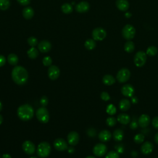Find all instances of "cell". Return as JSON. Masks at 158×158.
<instances>
[{
	"label": "cell",
	"mask_w": 158,
	"mask_h": 158,
	"mask_svg": "<svg viewBox=\"0 0 158 158\" xmlns=\"http://www.w3.org/2000/svg\"><path fill=\"white\" fill-rule=\"evenodd\" d=\"M106 112L110 115H113L116 113L117 109H116V107H115V106L114 104H110L107 106Z\"/></svg>",
	"instance_id": "33"
},
{
	"label": "cell",
	"mask_w": 158,
	"mask_h": 158,
	"mask_svg": "<svg viewBox=\"0 0 158 158\" xmlns=\"http://www.w3.org/2000/svg\"><path fill=\"white\" fill-rule=\"evenodd\" d=\"M22 149L23 151L29 155L33 154L36 150V148L35 144L30 141L27 140L24 141L22 144Z\"/></svg>",
	"instance_id": "10"
},
{
	"label": "cell",
	"mask_w": 158,
	"mask_h": 158,
	"mask_svg": "<svg viewBox=\"0 0 158 158\" xmlns=\"http://www.w3.org/2000/svg\"><path fill=\"white\" fill-rule=\"evenodd\" d=\"M117 119L114 117H109L106 119V124L109 127H114L117 123Z\"/></svg>",
	"instance_id": "35"
},
{
	"label": "cell",
	"mask_w": 158,
	"mask_h": 158,
	"mask_svg": "<svg viewBox=\"0 0 158 158\" xmlns=\"http://www.w3.org/2000/svg\"><path fill=\"white\" fill-rule=\"evenodd\" d=\"M2 121H3V118H2V115L0 114V125L2 123Z\"/></svg>",
	"instance_id": "49"
},
{
	"label": "cell",
	"mask_w": 158,
	"mask_h": 158,
	"mask_svg": "<svg viewBox=\"0 0 158 158\" xmlns=\"http://www.w3.org/2000/svg\"><path fill=\"white\" fill-rule=\"evenodd\" d=\"M0 158H1V157H0Z\"/></svg>",
	"instance_id": "53"
},
{
	"label": "cell",
	"mask_w": 158,
	"mask_h": 158,
	"mask_svg": "<svg viewBox=\"0 0 158 158\" xmlns=\"http://www.w3.org/2000/svg\"><path fill=\"white\" fill-rule=\"evenodd\" d=\"M2 104L1 102L0 101V112H1V110H2Z\"/></svg>",
	"instance_id": "50"
},
{
	"label": "cell",
	"mask_w": 158,
	"mask_h": 158,
	"mask_svg": "<svg viewBox=\"0 0 158 158\" xmlns=\"http://www.w3.org/2000/svg\"><path fill=\"white\" fill-rule=\"evenodd\" d=\"M12 78L13 81L19 85L25 84L28 80V72L22 66H15L12 70Z\"/></svg>",
	"instance_id": "1"
},
{
	"label": "cell",
	"mask_w": 158,
	"mask_h": 158,
	"mask_svg": "<svg viewBox=\"0 0 158 158\" xmlns=\"http://www.w3.org/2000/svg\"><path fill=\"white\" fill-rule=\"evenodd\" d=\"M38 48L40 52L45 53L51 50V44L47 40H43L38 44Z\"/></svg>",
	"instance_id": "15"
},
{
	"label": "cell",
	"mask_w": 158,
	"mask_h": 158,
	"mask_svg": "<svg viewBox=\"0 0 158 158\" xmlns=\"http://www.w3.org/2000/svg\"><path fill=\"white\" fill-rule=\"evenodd\" d=\"M74 151H75V149H74V148H73L72 146H70V147L69 148V149H68V151H69V152H70V153L73 152Z\"/></svg>",
	"instance_id": "47"
},
{
	"label": "cell",
	"mask_w": 158,
	"mask_h": 158,
	"mask_svg": "<svg viewBox=\"0 0 158 158\" xmlns=\"http://www.w3.org/2000/svg\"><path fill=\"white\" fill-rule=\"evenodd\" d=\"M37 119L43 123H47L49 120V114L48 110L44 107H40L36 112Z\"/></svg>",
	"instance_id": "4"
},
{
	"label": "cell",
	"mask_w": 158,
	"mask_h": 158,
	"mask_svg": "<svg viewBox=\"0 0 158 158\" xmlns=\"http://www.w3.org/2000/svg\"><path fill=\"white\" fill-rule=\"evenodd\" d=\"M118 107L122 111H127L130 108L131 103L127 99H122L118 103Z\"/></svg>",
	"instance_id": "22"
},
{
	"label": "cell",
	"mask_w": 158,
	"mask_h": 158,
	"mask_svg": "<svg viewBox=\"0 0 158 158\" xmlns=\"http://www.w3.org/2000/svg\"><path fill=\"white\" fill-rule=\"evenodd\" d=\"M134 141L137 144L142 143L144 140V136L141 133L136 134L133 138Z\"/></svg>",
	"instance_id": "34"
},
{
	"label": "cell",
	"mask_w": 158,
	"mask_h": 158,
	"mask_svg": "<svg viewBox=\"0 0 158 158\" xmlns=\"http://www.w3.org/2000/svg\"><path fill=\"white\" fill-rule=\"evenodd\" d=\"M43 64L44 66H51L52 64V59L49 56H46L43 59Z\"/></svg>",
	"instance_id": "38"
},
{
	"label": "cell",
	"mask_w": 158,
	"mask_h": 158,
	"mask_svg": "<svg viewBox=\"0 0 158 158\" xmlns=\"http://www.w3.org/2000/svg\"><path fill=\"white\" fill-rule=\"evenodd\" d=\"M115 4L117 9L121 11H126L129 7V2L127 0H117Z\"/></svg>",
	"instance_id": "20"
},
{
	"label": "cell",
	"mask_w": 158,
	"mask_h": 158,
	"mask_svg": "<svg viewBox=\"0 0 158 158\" xmlns=\"http://www.w3.org/2000/svg\"><path fill=\"white\" fill-rule=\"evenodd\" d=\"M101 98L104 101H107L110 99V95L108 93H107L106 91H103L101 94Z\"/></svg>",
	"instance_id": "39"
},
{
	"label": "cell",
	"mask_w": 158,
	"mask_h": 158,
	"mask_svg": "<svg viewBox=\"0 0 158 158\" xmlns=\"http://www.w3.org/2000/svg\"><path fill=\"white\" fill-rule=\"evenodd\" d=\"M2 158H11V156L9 154H4L2 155Z\"/></svg>",
	"instance_id": "48"
},
{
	"label": "cell",
	"mask_w": 158,
	"mask_h": 158,
	"mask_svg": "<svg viewBox=\"0 0 158 158\" xmlns=\"http://www.w3.org/2000/svg\"><path fill=\"white\" fill-rule=\"evenodd\" d=\"M152 124L154 128L158 130V116H156L152 118Z\"/></svg>",
	"instance_id": "41"
},
{
	"label": "cell",
	"mask_w": 158,
	"mask_h": 158,
	"mask_svg": "<svg viewBox=\"0 0 158 158\" xmlns=\"http://www.w3.org/2000/svg\"><path fill=\"white\" fill-rule=\"evenodd\" d=\"M96 42L94 40L88 39L85 42V47L88 50H92L96 47Z\"/></svg>",
	"instance_id": "29"
},
{
	"label": "cell",
	"mask_w": 158,
	"mask_h": 158,
	"mask_svg": "<svg viewBox=\"0 0 158 158\" xmlns=\"http://www.w3.org/2000/svg\"><path fill=\"white\" fill-rule=\"evenodd\" d=\"M10 5L9 0H0V9L2 10H7Z\"/></svg>",
	"instance_id": "32"
},
{
	"label": "cell",
	"mask_w": 158,
	"mask_h": 158,
	"mask_svg": "<svg viewBox=\"0 0 158 158\" xmlns=\"http://www.w3.org/2000/svg\"><path fill=\"white\" fill-rule=\"evenodd\" d=\"M123 132L121 129H116L113 133V138L116 141H120L123 139Z\"/></svg>",
	"instance_id": "25"
},
{
	"label": "cell",
	"mask_w": 158,
	"mask_h": 158,
	"mask_svg": "<svg viewBox=\"0 0 158 158\" xmlns=\"http://www.w3.org/2000/svg\"><path fill=\"white\" fill-rule=\"evenodd\" d=\"M138 123L136 122L135 120H133L131 123L130 124V127L131 129L132 130H135L138 128Z\"/></svg>",
	"instance_id": "42"
},
{
	"label": "cell",
	"mask_w": 158,
	"mask_h": 158,
	"mask_svg": "<svg viewBox=\"0 0 158 158\" xmlns=\"http://www.w3.org/2000/svg\"><path fill=\"white\" fill-rule=\"evenodd\" d=\"M130 71L128 69L122 68L118 71L116 78L119 83H125L130 79Z\"/></svg>",
	"instance_id": "7"
},
{
	"label": "cell",
	"mask_w": 158,
	"mask_h": 158,
	"mask_svg": "<svg viewBox=\"0 0 158 158\" xmlns=\"http://www.w3.org/2000/svg\"><path fill=\"white\" fill-rule=\"evenodd\" d=\"M54 146L59 151H64L68 148L67 142L62 138H57L54 141Z\"/></svg>",
	"instance_id": "11"
},
{
	"label": "cell",
	"mask_w": 158,
	"mask_h": 158,
	"mask_svg": "<svg viewBox=\"0 0 158 158\" xmlns=\"http://www.w3.org/2000/svg\"><path fill=\"white\" fill-rule=\"evenodd\" d=\"M7 61L12 65H15L19 61V59L17 55L15 54H10L7 56Z\"/></svg>",
	"instance_id": "27"
},
{
	"label": "cell",
	"mask_w": 158,
	"mask_h": 158,
	"mask_svg": "<svg viewBox=\"0 0 158 158\" xmlns=\"http://www.w3.org/2000/svg\"><path fill=\"white\" fill-rule=\"evenodd\" d=\"M106 158H120V157L118 152L115 151H110L106 154Z\"/></svg>",
	"instance_id": "37"
},
{
	"label": "cell",
	"mask_w": 158,
	"mask_h": 158,
	"mask_svg": "<svg viewBox=\"0 0 158 158\" xmlns=\"http://www.w3.org/2000/svg\"><path fill=\"white\" fill-rule=\"evenodd\" d=\"M135 33L136 31L135 27L130 24H127L125 25L122 30V35L123 37L128 41L134 38Z\"/></svg>",
	"instance_id": "5"
},
{
	"label": "cell",
	"mask_w": 158,
	"mask_h": 158,
	"mask_svg": "<svg viewBox=\"0 0 158 158\" xmlns=\"http://www.w3.org/2000/svg\"><path fill=\"white\" fill-rule=\"evenodd\" d=\"M30 158H37V157H31Z\"/></svg>",
	"instance_id": "52"
},
{
	"label": "cell",
	"mask_w": 158,
	"mask_h": 158,
	"mask_svg": "<svg viewBox=\"0 0 158 158\" xmlns=\"http://www.w3.org/2000/svg\"><path fill=\"white\" fill-rule=\"evenodd\" d=\"M150 117L147 114H142L139 116L138 123L139 126H140L142 128H146L147 127L149 123H150Z\"/></svg>",
	"instance_id": "17"
},
{
	"label": "cell",
	"mask_w": 158,
	"mask_h": 158,
	"mask_svg": "<svg viewBox=\"0 0 158 158\" xmlns=\"http://www.w3.org/2000/svg\"><path fill=\"white\" fill-rule=\"evenodd\" d=\"M34 115L33 107L28 104L21 105L17 109V115L22 121H28L31 119Z\"/></svg>",
	"instance_id": "2"
},
{
	"label": "cell",
	"mask_w": 158,
	"mask_h": 158,
	"mask_svg": "<svg viewBox=\"0 0 158 158\" xmlns=\"http://www.w3.org/2000/svg\"><path fill=\"white\" fill-rule=\"evenodd\" d=\"M107 148L103 143L96 144L93 149V154L98 157H102L104 156L107 152Z\"/></svg>",
	"instance_id": "9"
},
{
	"label": "cell",
	"mask_w": 158,
	"mask_h": 158,
	"mask_svg": "<svg viewBox=\"0 0 158 158\" xmlns=\"http://www.w3.org/2000/svg\"><path fill=\"white\" fill-rule=\"evenodd\" d=\"M154 146L150 141H145L141 146V151L144 155L151 153L153 151Z\"/></svg>",
	"instance_id": "16"
},
{
	"label": "cell",
	"mask_w": 158,
	"mask_h": 158,
	"mask_svg": "<svg viewBox=\"0 0 158 158\" xmlns=\"http://www.w3.org/2000/svg\"><path fill=\"white\" fill-rule=\"evenodd\" d=\"M157 53V48L154 46H151L146 50V54L149 56H154Z\"/></svg>",
	"instance_id": "31"
},
{
	"label": "cell",
	"mask_w": 158,
	"mask_h": 158,
	"mask_svg": "<svg viewBox=\"0 0 158 158\" xmlns=\"http://www.w3.org/2000/svg\"><path fill=\"white\" fill-rule=\"evenodd\" d=\"M106 35L107 33L106 30L101 27H98L94 28L92 32L93 38L96 41L103 40L106 38Z\"/></svg>",
	"instance_id": "8"
},
{
	"label": "cell",
	"mask_w": 158,
	"mask_h": 158,
	"mask_svg": "<svg viewBox=\"0 0 158 158\" xmlns=\"http://www.w3.org/2000/svg\"><path fill=\"white\" fill-rule=\"evenodd\" d=\"M157 158H158V157H157Z\"/></svg>",
	"instance_id": "54"
},
{
	"label": "cell",
	"mask_w": 158,
	"mask_h": 158,
	"mask_svg": "<svg viewBox=\"0 0 158 158\" xmlns=\"http://www.w3.org/2000/svg\"><path fill=\"white\" fill-rule=\"evenodd\" d=\"M17 2L22 6H27L30 3V0H17Z\"/></svg>",
	"instance_id": "43"
},
{
	"label": "cell",
	"mask_w": 158,
	"mask_h": 158,
	"mask_svg": "<svg viewBox=\"0 0 158 158\" xmlns=\"http://www.w3.org/2000/svg\"><path fill=\"white\" fill-rule=\"evenodd\" d=\"M131 101H132V102L133 104H136L138 102V98L136 97L133 96L131 97Z\"/></svg>",
	"instance_id": "45"
},
{
	"label": "cell",
	"mask_w": 158,
	"mask_h": 158,
	"mask_svg": "<svg viewBox=\"0 0 158 158\" xmlns=\"http://www.w3.org/2000/svg\"><path fill=\"white\" fill-rule=\"evenodd\" d=\"M117 120L121 124L127 125L130 122V117L129 115L125 113H122L118 114L117 118Z\"/></svg>",
	"instance_id": "21"
},
{
	"label": "cell",
	"mask_w": 158,
	"mask_h": 158,
	"mask_svg": "<svg viewBox=\"0 0 158 158\" xmlns=\"http://www.w3.org/2000/svg\"><path fill=\"white\" fill-rule=\"evenodd\" d=\"M80 139L79 135L76 131H70L67 136V141L70 146H75Z\"/></svg>",
	"instance_id": "14"
},
{
	"label": "cell",
	"mask_w": 158,
	"mask_h": 158,
	"mask_svg": "<svg viewBox=\"0 0 158 158\" xmlns=\"http://www.w3.org/2000/svg\"><path fill=\"white\" fill-rule=\"evenodd\" d=\"M121 93L125 97L131 98L134 94L135 89L131 85L126 84L122 87Z\"/></svg>",
	"instance_id": "13"
},
{
	"label": "cell",
	"mask_w": 158,
	"mask_h": 158,
	"mask_svg": "<svg viewBox=\"0 0 158 158\" xmlns=\"http://www.w3.org/2000/svg\"><path fill=\"white\" fill-rule=\"evenodd\" d=\"M154 141L156 142V144H158V132L154 136Z\"/></svg>",
	"instance_id": "46"
},
{
	"label": "cell",
	"mask_w": 158,
	"mask_h": 158,
	"mask_svg": "<svg viewBox=\"0 0 158 158\" xmlns=\"http://www.w3.org/2000/svg\"><path fill=\"white\" fill-rule=\"evenodd\" d=\"M27 55L28 56L32 59H34L35 58L37 57V56H38V51L37 50V49H36L34 47H31V48H30L28 51H27Z\"/></svg>",
	"instance_id": "28"
},
{
	"label": "cell",
	"mask_w": 158,
	"mask_h": 158,
	"mask_svg": "<svg viewBox=\"0 0 158 158\" xmlns=\"http://www.w3.org/2000/svg\"><path fill=\"white\" fill-rule=\"evenodd\" d=\"M48 74L51 80H55L59 77L60 70L56 65H51L48 69Z\"/></svg>",
	"instance_id": "12"
},
{
	"label": "cell",
	"mask_w": 158,
	"mask_h": 158,
	"mask_svg": "<svg viewBox=\"0 0 158 158\" xmlns=\"http://www.w3.org/2000/svg\"><path fill=\"white\" fill-rule=\"evenodd\" d=\"M147 60V54L146 53H145L143 51H138L137 52L135 56H134V59H133V61L134 63L135 64V65L138 67H143Z\"/></svg>",
	"instance_id": "6"
},
{
	"label": "cell",
	"mask_w": 158,
	"mask_h": 158,
	"mask_svg": "<svg viewBox=\"0 0 158 158\" xmlns=\"http://www.w3.org/2000/svg\"><path fill=\"white\" fill-rule=\"evenodd\" d=\"M40 104L43 107H45L48 104V99L46 96H42V98L40 99Z\"/></svg>",
	"instance_id": "40"
},
{
	"label": "cell",
	"mask_w": 158,
	"mask_h": 158,
	"mask_svg": "<svg viewBox=\"0 0 158 158\" xmlns=\"http://www.w3.org/2000/svg\"><path fill=\"white\" fill-rule=\"evenodd\" d=\"M134 49H135V44L133 41L128 40L127 42L125 43L124 45V50L127 52L131 53L134 51Z\"/></svg>",
	"instance_id": "26"
},
{
	"label": "cell",
	"mask_w": 158,
	"mask_h": 158,
	"mask_svg": "<svg viewBox=\"0 0 158 158\" xmlns=\"http://www.w3.org/2000/svg\"><path fill=\"white\" fill-rule=\"evenodd\" d=\"M102 82L104 85L110 86L113 85L115 82V79L114 77L111 75H105L102 78Z\"/></svg>",
	"instance_id": "24"
},
{
	"label": "cell",
	"mask_w": 158,
	"mask_h": 158,
	"mask_svg": "<svg viewBox=\"0 0 158 158\" xmlns=\"http://www.w3.org/2000/svg\"><path fill=\"white\" fill-rule=\"evenodd\" d=\"M61 10L62 11L66 14H70L72 10H73V7L72 6V5L69 3H65L64 4L62 7H61Z\"/></svg>",
	"instance_id": "30"
},
{
	"label": "cell",
	"mask_w": 158,
	"mask_h": 158,
	"mask_svg": "<svg viewBox=\"0 0 158 158\" xmlns=\"http://www.w3.org/2000/svg\"><path fill=\"white\" fill-rule=\"evenodd\" d=\"M6 61V59L5 57L2 55H0V67L3 66L5 64Z\"/></svg>",
	"instance_id": "44"
},
{
	"label": "cell",
	"mask_w": 158,
	"mask_h": 158,
	"mask_svg": "<svg viewBox=\"0 0 158 158\" xmlns=\"http://www.w3.org/2000/svg\"><path fill=\"white\" fill-rule=\"evenodd\" d=\"M27 43L30 46L35 47L38 44V40L34 36H31L27 39Z\"/></svg>",
	"instance_id": "36"
},
{
	"label": "cell",
	"mask_w": 158,
	"mask_h": 158,
	"mask_svg": "<svg viewBox=\"0 0 158 158\" xmlns=\"http://www.w3.org/2000/svg\"><path fill=\"white\" fill-rule=\"evenodd\" d=\"M89 9V4L86 1H81L77 4L75 6V10L78 12L84 13Z\"/></svg>",
	"instance_id": "18"
},
{
	"label": "cell",
	"mask_w": 158,
	"mask_h": 158,
	"mask_svg": "<svg viewBox=\"0 0 158 158\" xmlns=\"http://www.w3.org/2000/svg\"><path fill=\"white\" fill-rule=\"evenodd\" d=\"M51 150V146L46 141L41 142L38 144L37 148V155L40 157L45 158L50 154Z\"/></svg>",
	"instance_id": "3"
},
{
	"label": "cell",
	"mask_w": 158,
	"mask_h": 158,
	"mask_svg": "<svg viewBox=\"0 0 158 158\" xmlns=\"http://www.w3.org/2000/svg\"><path fill=\"white\" fill-rule=\"evenodd\" d=\"M85 158H96L95 157H94V156H87L86 157H85Z\"/></svg>",
	"instance_id": "51"
},
{
	"label": "cell",
	"mask_w": 158,
	"mask_h": 158,
	"mask_svg": "<svg viewBox=\"0 0 158 158\" xmlns=\"http://www.w3.org/2000/svg\"><path fill=\"white\" fill-rule=\"evenodd\" d=\"M22 15L25 19H31L34 15V10L31 7H26L22 10Z\"/></svg>",
	"instance_id": "23"
},
{
	"label": "cell",
	"mask_w": 158,
	"mask_h": 158,
	"mask_svg": "<svg viewBox=\"0 0 158 158\" xmlns=\"http://www.w3.org/2000/svg\"><path fill=\"white\" fill-rule=\"evenodd\" d=\"M98 138L102 142H107L110 140L112 138V134L109 130H103L99 133Z\"/></svg>",
	"instance_id": "19"
}]
</instances>
